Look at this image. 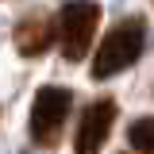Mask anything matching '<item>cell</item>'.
<instances>
[{"label": "cell", "mask_w": 154, "mask_h": 154, "mask_svg": "<svg viewBox=\"0 0 154 154\" xmlns=\"http://www.w3.org/2000/svg\"><path fill=\"white\" fill-rule=\"evenodd\" d=\"M143 46H146V23L139 16L131 19H119L108 35L100 38V50H96L93 58V81H108V77L123 73L127 66H135L139 62V54H143Z\"/></svg>", "instance_id": "6da1fadb"}, {"label": "cell", "mask_w": 154, "mask_h": 154, "mask_svg": "<svg viewBox=\"0 0 154 154\" xmlns=\"http://www.w3.org/2000/svg\"><path fill=\"white\" fill-rule=\"evenodd\" d=\"M112 123H116V100H93L85 116H81V127H77V139H73V150L77 154H100V146L108 143L112 135Z\"/></svg>", "instance_id": "277c9868"}, {"label": "cell", "mask_w": 154, "mask_h": 154, "mask_svg": "<svg viewBox=\"0 0 154 154\" xmlns=\"http://www.w3.org/2000/svg\"><path fill=\"white\" fill-rule=\"evenodd\" d=\"M50 42H54V23L46 16L19 19V27H16V50L19 54L35 58V54H42V50H50Z\"/></svg>", "instance_id": "5b68a950"}, {"label": "cell", "mask_w": 154, "mask_h": 154, "mask_svg": "<svg viewBox=\"0 0 154 154\" xmlns=\"http://www.w3.org/2000/svg\"><path fill=\"white\" fill-rule=\"evenodd\" d=\"M127 143L139 154H154V116H143L127 127Z\"/></svg>", "instance_id": "8992f818"}, {"label": "cell", "mask_w": 154, "mask_h": 154, "mask_svg": "<svg viewBox=\"0 0 154 154\" xmlns=\"http://www.w3.org/2000/svg\"><path fill=\"white\" fill-rule=\"evenodd\" d=\"M96 23H100V4L96 0H66L62 4L58 31H62V54H66V62H81L89 54Z\"/></svg>", "instance_id": "7a4b0ae2"}, {"label": "cell", "mask_w": 154, "mask_h": 154, "mask_svg": "<svg viewBox=\"0 0 154 154\" xmlns=\"http://www.w3.org/2000/svg\"><path fill=\"white\" fill-rule=\"evenodd\" d=\"M69 104L73 96L62 85H42L35 93V104H31V139L38 146H54L62 127H66V116H69Z\"/></svg>", "instance_id": "3957f363"}]
</instances>
